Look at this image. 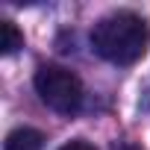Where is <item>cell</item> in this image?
<instances>
[{"label":"cell","instance_id":"cell-3","mask_svg":"<svg viewBox=\"0 0 150 150\" xmlns=\"http://www.w3.org/2000/svg\"><path fill=\"white\" fill-rule=\"evenodd\" d=\"M44 147V135L33 127H18L6 135L3 150H41Z\"/></svg>","mask_w":150,"mask_h":150},{"label":"cell","instance_id":"cell-4","mask_svg":"<svg viewBox=\"0 0 150 150\" xmlns=\"http://www.w3.org/2000/svg\"><path fill=\"white\" fill-rule=\"evenodd\" d=\"M21 47H24V33L18 30V24L15 21H0V53L12 56Z\"/></svg>","mask_w":150,"mask_h":150},{"label":"cell","instance_id":"cell-1","mask_svg":"<svg viewBox=\"0 0 150 150\" xmlns=\"http://www.w3.org/2000/svg\"><path fill=\"white\" fill-rule=\"evenodd\" d=\"M150 44V27L135 12H112L91 30V47L112 65H135Z\"/></svg>","mask_w":150,"mask_h":150},{"label":"cell","instance_id":"cell-2","mask_svg":"<svg viewBox=\"0 0 150 150\" xmlns=\"http://www.w3.org/2000/svg\"><path fill=\"white\" fill-rule=\"evenodd\" d=\"M33 86H35V94L38 100L59 112V115H74V112H80L83 106V83L80 77L74 71L62 68V65H41L35 71V77H33Z\"/></svg>","mask_w":150,"mask_h":150},{"label":"cell","instance_id":"cell-5","mask_svg":"<svg viewBox=\"0 0 150 150\" xmlns=\"http://www.w3.org/2000/svg\"><path fill=\"white\" fill-rule=\"evenodd\" d=\"M59 150H97V147H94V144H88V141H83V138H74V141L62 144Z\"/></svg>","mask_w":150,"mask_h":150}]
</instances>
